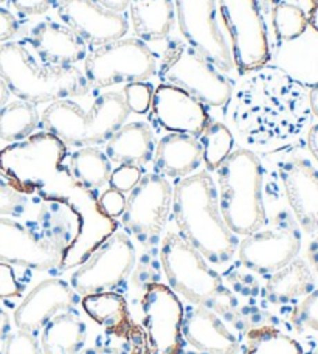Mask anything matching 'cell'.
<instances>
[{
    "mask_svg": "<svg viewBox=\"0 0 318 354\" xmlns=\"http://www.w3.org/2000/svg\"><path fill=\"white\" fill-rule=\"evenodd\" d=\"M244 75L230 103L233 123L247 140L259 145L283 140L306 126L310 109L300 81L273 66Z\"/></svg>",
    "mask_w": 318,
    "mask_h": 354,
    "instance_id": "1",
    "label": "cell"
},
{
    "mask_svg": "<svg viewBox=\"0 0 318 354\" xmlns=\"http://www.w3.org/2000/svg\"><path fill=\"white\" fill-rule=\"evenodd\" d=\"M177 229L207 261L224 266L238 252V236L222 218L218 188L207 169L183 177L173 187Z\"/></svg>",
    "mask_w": 318,
    "mask_h": 354,
    "instance_id": "2",
    "label": "cell"
},
{
    "mask_svg": "<svg viewBox=\"0 0 318 354\" xmlns=\"http://www.w3.org/2000/svg\"><path fill=\"white\" fill-rule=\"evenodd\" d=\"M0 78L15 97L35 106L84 97L91 91L80 68L42 64L22 42L0 44Z\"/></svg>",
    "mask_w": 318,
    "mask_h": 354,
    "instance_id": "3",
    "label": "cell"
},
{
    "mask_svg": "<svg viewBox=\"0 0 318 354\" xmlns=\"http://www.w3.org/2000/svg\"><path fill=\"white\" fill-rule=\"evenodd\" d=\"M160 263L169 288L191 305L205 306L218 315L234 313L238 303L219 272L209 268L200 252L179 232L167 233L162 241Z\"/></svg>",
    "mask_w": 318,
    "mask_h": 354,
    "instance_id": "4",
    "label": "cell"
},
{
    "mask_svg": "<svg viewBox=\"0 0 318 354\" xmlns=\"http://www.w3.org/2000/svg\"><path fill=\"white\" fill-rule=\"evenodd\" d=\"M218 171V198L222 218L236 236L252 235L264 227V171L259 157L250 149H234Z\"/></svg>",
    "mask_w": 318,
    "mask_h": 354,
    "instance_id": "5",
    "label": "cell"
},
{
    "mask_svg": "<svg viewBox=\"0 0 318 354\" xmlns=\"http://www.w3.org/2000/svg\"><path fill=\"white\" fill-rule=\"evenodd\" d=\"M129 113L122 93L106 92L95 98L87 112L70 98L55 101L42 112L41 123L44 131L59 137L67 147L84 148L106 143Z\"/></svg>",
    "mask_w": 318,
    "mask_h": 354,
    "instance_id": "6",
    "label": "cell"
},
{
    "mask_svg": "<svg viewBox=\"0 0 318 354\" xmlns=\"http://www.w3.org/2000/svg\"><path fill=\"white\" fill-rule=\"evenodd\" d=\"M67 145L48 131L31 134L0 151V174L24 194H46L67 171Z\"/></svg>",
    "mask_w": 318,
    "mask_h": 354,
    "instance_id": "7",
    "label": "cell"
},
{
    "mask_svg": "<svg viewBox=\"0 0 318 354\" xmlns=\"http://www.w3.org/2000/svg\"><path fill=\"white\" fill-rule=\"evenodd\" d=\"M162 84L180 88L205 107L230 103L233 87L207 56L188 42L176 41L168 47L158 68Z\"/></svg>",
    "mask_w": 318,
    "mask_h": 354,
    "instance_id": "8",
    "label": "cell"
},
{
    "mask_svg": "<svg viewBox=\"0 0 318 354\" xmlns=\"http://www.w3.org/2000/svg\"><path fill=\"white\" fill-rule=\"evenodd\" d=\"M157 68L156 53L137 37H122L93 47L84 59V77L93 88L149 81Z\"/></svg>",
    "mask_w": 318,
    "mask_h": 354,
    "instance_id": "9",
    "label": "cell"
},
{
    "mask_svg": "<svg viewBox=\"0 0 318 354\" xmlns=\"http://www.w3.org/2000/svg\"><path fill=\"white\" fill-rule=\"evenodd\" d=\"M301 249V229L289 212H279L270 223L244 236L238 245L241 264L254 274L270 275L294 261Z\"/></svg>",
    "mask_w": 318,
    "mask_h": 354,
    "instance_id": "10",
    "label": "cell"
},
{
    "mask_svg": "<svg viewBox=\"0 0 318 354\" xmlns=\"http://www.w3.org/2000/svg\"><path fill=\"white\" fill-rule=\"evenodd\" d=\"M232 39L233 64L239 73L252 72L270 59L269 35L259 0H214Z\"/></svg>",
    "mask_w": 318,
    "mask_h": 354,
    "instance_id": "11",
    "label": "cell"
},
{
    "mask_svg": "<svg viewBox=\"0 0 318 354\" xmlns=\"http://www.w3.org/2000/svg\"><path fill=\"white\" fill-rule=\"evenodd\" d=\"M137 255L131 236L124 230H113L88 260L70 277V286L81 295L111 292L126 281L135 266Z\"/></svg>",
    "mask_w": 318,
    "mask_h": 354,
    "instance_id": "12",
    "label": "cell"
},
{
    "mask_svg": "<svg viewBox=\"0 0 318 354\" xmlns=\"http://www.w3.org/2000/svg\"><path fill=\"white\" fill-rule=\"evenodd\" d=\"M173 208V187L157 173L143 174L126 199L122 225L129 236L143 245L156 244Z\"/></svg>",
    "mask_w": 318,
    "mask_h": 354,
    "instance_id": "13",
    "label": "cell"
},
{
    "mask_svg": "<svg viewBox=\"0 0 318 354\" xmlns=\"http://www.w3.org/2000/svg\"><path fill=\"white\" fill-rule=\"evenodd\" d=\"M177 24L185 42L222 72L233 68L232 48L221 28L214 0H174Z\"/></svg>",
    "mask_w": 318,
    "mask_h": 354,
    "instance_id": "14",
    "label": "cell"
},
{
    "mask_svg": "<svg viewBox=\"0 0 318 354\" xmlns=\"http://www.w3.org/2000/svg\"><path fill=\"white\" fill-rule=\"evenodd\" d=\"M143 324L149 354H182L183 309L173 289L162 283H149L142 300Z\"/></svg>",
    "mask_w": 318,
    "mask_h": 354,
    "instance_id": "15",
    "label": "cell"
},
{
    "mask_svg": "<svg viewBox=\"0 0 318 354\" xmlns=\"http://www.w3.org/2000/svg\"><path fill=\"white\" fill-rule=\"evenodd\" d=\"M67 255L37 227L0 216V261L11 266L47 272L64 268Z\"/></svg>",
    "mask_w": 318,
    "mask_h": 354,
    "instance_id": "16",
    "label": "cell"
},
{
    "mask_svg": "<svg viewBox=\"0 0 318 354\" xmlns=\"http://www.w3.org/2000/svg\"><path fill=\"white\" fill-rule=\"evenodd\" d=\"M56 11L61 22L72 28L87 47L122 39L129 30L123 12L112 11L93 0H58Z\"/></svg>",
    "mask_w": 318,
    "mask_h": 354,
    "instance_id": "17",
    "label": "cell"
},
{
    "mask_svg": "<svg viewBox=\"0 0 318 354\" xmlns=\"http://www.w3.org/2000/svg\"><path fill=\"white\" fill-rule=\"evenodd\" d=\"M292 216L308 235L318 233V169L306 157L292 156L278 167Z\"/></svg>",
    "mask_w": 318,
    "mask_h": 354,
    "instance_id": "18",
    "label": "cell"
},
{
    "mask_svg": "<svg viewBox=\"0 0 318 354\" xmlns=\"http://www.w3.org/2000/svg\"><path fill=\"white\" fill-rule=\"evenodd\" d=\"M80 294L61 278H47L37 283L25 295L15 311V324L19 330L39 333L55 315L75 311Z\"/></svg>",
    "mask_w": 318,
    "mask_h": 354,
    "instance_id": "19",
    "label": "cell"
},
{
    "mask_svg": "<svg viewBox=\"0 0 318 354\" xmlns=\"http://www.w3.org/2000/svg\"><path fill=\"white\" fill-rule=\"evenodd\" d=\"M151 109L156 122L168 132L199 137L212 122L200 101L168 84L154 88Z\"/></svg>",
    "mask_w": 318,
    "mask_h": 354,
    "instance_id": "20",
    "label": "cell"
},
{
    "mask_svg": "<svg viewBox=\"0 0 318 354\" xmlns=\"http://www.w3.org/2000/svg\"><path fill=\"white\" fill-rule=\"evenodd\" d=\"M27 41L42 64L48 66L75 67L88 53L87 44L66 24L56 21L37 22Z\"/></svg>",
    "mask_w": 318,
    "mask_h": 354,
    "instance_id": "21",
    "label": "cell"
},
{
    "mask_svg": "<svg viewBox=\"0 0 318 354\" xmlns=\"http://www.w3.org/2000/svg\"><path fill=\"white\" fill-rule=\"evenodd\" d=\"M182 336L196 351L209 354H238L239 340L228 330L218 314L205 306L191 305L185 309Z\"/></svg>",
    "mask_w": 318,
    "mask_h": 354,
    "instance_id": "22",
    "label": "cell"
},
{
    "mask_svg": "<svg viewBox=\"0 0 318 354\" xmlns=\"http://www.w3.org/2000/svg\"><path fill=\"white\" fill-rule=\"evenodd\" d=\"M156 173L167 179H183L191 176L202 163V147L197 137L169 132L156 145Z\"/></svg>",
    "mask_w": 318,
    "mask_h": 354,
    "instance_id": "23",
    "label": "cell"
},
{
    "mask_svg": "<svg viewBox=\"0 0 318 354\" xmlns=\"http://www.w3.org/2000/svg\"><path fill=\"white\" fill-rule=\"evenodd\" d=\"M87 326L75 311H66L48 322L41 331L42 354H126L113 348L86 350Z\"/></svg>",
    "mask_w": 318,
    "mask_h": 354,
    "instance_id": "24",
    "label": "cell"
},
{
    "mask_svg": "<svg viewBox=\"0 0 318 354\" xmlns=\"http://www.w3.org/2000/svg\"><path fill=\"white\" fill-rule=\"evenodd\" d=\"M106 156L117 165H135L143 168L156 153V138L151 126L144 122L123 124L106 142Z\"/></svg>",
    "mask_w": 318,
    "mask_h": 354,
    "instance_id": "25",
    "label": "cell"
},
{
    "mask_svg": "<svg viewBox=\"0 0 318 354\" xmlns=\"http://www.w3.org/2000/svg\"><path fill=\"white\" fill-rule=\"evenodd\" d=\"M127 8L133 33L146 44L167 39L177 22L174 0H129Z\"/></svg>",
    "mask_w": 318,
    "mask_h": 354,
    "instance_id": "26",
    "label": "cell"
},
{
    "mask_svg": "<svg viewBox=\"0 0 318 354\" xmlns=\"http://www.w3.org/2000/svg\"><path fill=\"white\" fill-rule=\"evenodd\" d=\"M315 289V277L308 261L295 258L283 269L269 275L264 286L265 299L273 305H288L309 295Z\"/></svg>",
    "mask_w": 318,
    "mask_h": 354,
    "instance_id": "27",
    "label": "cell"
},
{
    "mask_svg": "<svg viewBox=\"0 0 318 354\" xmlns=\"http://www.w3.org/2000/svg\"><path fill=\"white\" fill-rule=\"evenodd\" d=\"M66 168L76 185L97 194L101 188L109 183L112 174V162L106 153L97 147H84L73 151L67 157Z\"/></svg>",
    "mask_w": 318,
    "mask_h": 354,
    "instance_id": "28",
    "label": "cell"
},
{
    "mask_svg": "<svg viewBox=\"0 0 318 354\" xmlns=\"http://www.w3.org/2000/svg\"><path fill=\"white\" fill-rule=\"evenodd\" d=\"M81 305L93 322L104 328L107 333L120 337H129L132 322L127 311V303L122 294L98 292L82 295Z\"/></svg>",
    "mask_w": 318,
    "mask_h": 354,
    "instance_id": "29",
    "label": "cell"
},
{
    "mask_svg": "<svg viewBox=\"0 0 318 354\" xmlns=\"http://www.w3.org/2000/svg\"><path fill=\"white\" fill-rule=\"evenodd\" d=\"M41 123V115L35 104L27 101H11L0 111V138L15 143L35 132Z\"/></svg>",
    "mask_w": 318,
    "mask_h": 354,
    "instance_id": "30",
    "label": "cell"
},
{
    "mask_svg": "<svg viewBox=\"0 0 318 354\" xmlns=\"http://www.w3.org/2000/svg\"><path fill=\"white\" fill-rule=\"evenodd\" d=\"M245 354H304L300 342L273 326L253 328L247 333Z\"/></svg>",
    "mask_w": 318,
    "mask_h": 354,
    "instance_id": "31",
    "label": "cell"
},
{
    "mask_svg": "<svg viewBox=\"0 0 318 354\" xmlns=\"http://www.w3.org/2000/svg\"><path fill=\"white\" fill-rule=\"evenodd\" d=\"M202 147V160L205 163L207 171H216L234 147V137L232 131L224 123L209 122L205 131L199 136Z\"/></svg>",
    "mask_w": 318,
    "mask_h": 354,
    "instance_id": "32",
    "label": "cell"
},
{
    "mask_svg": "<svg viewBox=\"0 0 318 354\" xmlns=\"http://www.w3.org/2000/svg\"><path fill=\"white\" fill-rule=\"evenodd\" d=\"M272 25L279 39L294 41L308 28V12L295 3L278 0L272 5Z\"/></svg>",
    "mask_w": 318,
    "mask_h": 354,
    "instance_id": "33",
    "label": "cell"
},
{
    "mask_svg": "<svg viewBox=\"0 0 318 354\" xmlns=\"http://www.w3.org/2000/svg\"><path fill=\"white\" fill-rule=\"evenodd\" d=\"M290 325L298 336L308 340V354H318V289H314L294 308Z\"/></svg>",
    "mask_w": 318,
    "mask_h": 354,
    "instance_id": "34",
    "label": "cell"
},
{
    "mask_svg": "<svg viewBox=\"0 0 318 354\" xmlns=\"http://www.w3.org/2000/svg\"><path fill=\"white\" fill-rule=\"evenodd\" d=\"M33 196L24 194L0 176V216L21 218L30 212Z\"/></svg>",
    "mask_w": 318,
    "mask_h": 354,
    "instance_id": "35",
    "label": "cell"
},
{
    "mask_svg": "<svg viewBox=\"0 0 318 354\" xmlns=\"http://www.w3.org/2000/svg\"><path fill=\"white\" fill-rule=\"evenodd\" d=\"M122 95L129 112L143 115V113L149 112L151 109L154 87H152L149 81H137V83L126 84Z\"/></svg>",
    "mask_w": 318,
    "mask_h": 354,
    "instance_id": "36",
    "label": "cell"
},
{
    "mask_svg": "<svg viewBox=\"0 0 318 354\" xmlns=\"http://www.w3.org/2000/svg\"><path fill=\"white\" fill-rule=\"evenodd\" d=\"M0 354H42V348L41 342L36 339V334L16 330L6 334Z\"/></svg>",
    "mask_w": 318,
    "mask_h": 354,
    "instance_id": "37",
    "label": "cell"
},
{
    "mask_svg": "<svg viewBox=\"0 0 318 354\" xmlns=\"http://www.w3.org/2000/svg\"><path fill=\"white\" fill-rule=\"evenodd\" d=\"M143 177V169L135 165H118V168L112 169L109 187L115 188L122 193H131L137 183Z\"/></svg>",
    "mask_w": 318,
    "mask_h": 354,
    "instance_id": "38",
    "label": "cell"
},
{
    "mask_svg": "<svg viewBox=\"0 0 318 354\" xmlns=\"http://www.w3.org/2000/svg\"><path fill=\"white\" fill-rule=\"evenodd\" d=\"M126 196L115 188H107L97 199V207L103 216L109 219L122 218L126 208Z\"/></svg>",
    "mask_w": 318,
    "mask_h": 354,
    "instance_id": "39",
    "label": "cell"
},
{
    "mask_svg": "<svg viewBox=\"0 0 318 354\" xmlns=\"http://www.w3.org/2000/svg\"><path fill=\"white\" fill-rule=\"evenodd\" d=\"M24 292V284L17 280L15 268L0 261V299H17Z\"/></svg>",
    "mask_w": 318,
    "mask_h": 354,
    "instance_id": "40",
    "label": "cell"
},
{
    "mask_svg": "<svg viewBox=\"0 0 318 354\" xmlns=\"http://www.w3.org/2000/svg\"><path fill=\"white\" fill-rule=\"evenodd\" d=\"M11 3L21 15L41 16L52 8L55 0H11Z\"/></svg>",
    "mask_w": 318,
    "mask_h": 354,
    "instance_id": "41",
    "label": "cell"
},
{
    "mask_svg": "<svg viewBox=\"0 0 318 354\" xmlns=\"http://www.w3.org/2000/svg\"><path fill=\"white\" fill-rule=\"evenodd\" d=\"M19 31V22L11 11L0 6V44L10 42Z\"/></svg>",
    "mask_w": 318,
    "mask_h": 354,
    "instance_id": "42",
    "label": "cell"
},
{
    "mask_svg": "<svg viewBox=\"0 0 318 354\" xmlns=\"http://www.w3.org/2000/svg\"><path fill=\"white\" fill-rule=\"evenodd\" d=\"M308 147H309L310 154H312L315 157V160L318 162V124H314L312 128L309 129Z\"/></svg>",
    "mask_w": 318,
    "mask_h": 354,
    "instance_id": "43",
    "label": "cell"
},
{
    "mask_svg": "<svg viewBox=\"0 0 318 354\" xmlns=\"http://www.w3.org/2000/svg\"><path fill=\"white\" fill-rule=\"evenodd\" d=\"M93 2H97L106 6V8L117 12H123L127 8V5H129V0H93Z\"/></svg>",
    "mask_w": 318,
    "mask_h": 354,
    "instance_id": "44",
    "label": "cell"
},
{
    "mask_svg": "<svg viewBox=\"0 0 318 354\" xmlns=\"http://www.w3.org/2000/svg\"><path fill=\"white\" fill-rule=\"evenodd\" d=\"M308 101H309L310 113H314L315 117H318V83H315L312 87L309 88Z\"/></svg>",
    "mask_w": 318,
    "mask_h": 354,
    "instance_id": "45",
    "label": "cell"
},
{
    "mask_svg": "<svg viewBox=\"0 0 318 354\" xmlns=\"http://www.w3.org/2000/svg\"><path fill=\"white\" fill-rule=\"evenodd\" d=\"M11 331V322L10 315L6 314L2 308H0V340L6 337V334Z\"/></svg>",
    "mask_w": 318,
    "mask_h": 354,
    "instance_id": "46",
    "label": "cell"
},
{
    "mask_svg": "<svg viewBox=\"0 0 318 354\" xmlns=\"http://www.w3.org/2000/svg\"><path fill=\"white\" fill-rule=\"evenodd\" d=\"M308 22L318 33V0H315L308 11Z\"/></svg>",
    "mask_w": 318,
    "mask_h": 354,
    "instance_id": "47",
    "label": "cell"
},
{
    "mask_svg": "<svg viewBox=\"0 0 318 354\" xmlns=\"http://www.w3.org/2000/svg\"><path fill=\"white\" fill-rule=\"evenodd\" d=\"M10 95H11V92H10V88H8V86L5 84V81L0 78V111L3 109V107L8 104V101H10Z\"/></svg>",
    "mask_w": 318,
    "mask_h": 354,
    "instance_id": "48",
    "label": "cell"
},
{
    "mask_svg": "<svg viewBox=\"0 0 318 354\" xmlns=\"http://www.w3.org/2000/svg\"><path fill=\"white\" fill-rule=\"evenodd\" d=\"M309 260L312 263L314 268L318 270V233L315 235V239L310 244V249H309Z\"/></svg>",
    "mask_w": 318,
    "mask_h": 354,
    "instance_id": "49",
    "label": "cell"
},
{
    "mask_svg": "<svg viewBox=\"0 0 318 354\" xmlns=\"http://www.w3.org/2000/svg\"><path fill=\"white\" fill-rule=\"evenodd\" d=\"M314 2H315V0H294V3L298 5V6H301L304 11H306V8L309 11V8H310V6H312Z\"/></svg>",
    "mask_w": 318,
    "mask_h": 354,
    "instance_id": "50",
    "label": "cell"
},
{
    "mask_svg": "<svg viewBox=\"0 0 318 354\" xmlns=\"http://www.w3.org/2000/svg\"><path fill=\"white\" fill-rule=\"evenodd\" d=\"M182 354H209V353H202V351H188V353H182Z\"/></svg>",
    "mask_w": 318,
    "mask_h": 354,
    "instance_id": "51",
    "label": "cell"
},
{
    "mask_svg": "<svg viewBox=\"0 0 318 354\" xmlns=\"http://www.w3.org/2000/svg\"><path fill=\"white\" fill-rule=\"evenodd\" d=\"M263 2H265L267 5H273L275 2H278V0H263Z\"/></svg>",
    "mask_w": 318,
    "mask_h": 354,
    "instance_id": "52",
    "label": "cell"
},
{
    "mask_svg": "<svg viewBox=\"0 0 318 354\" xmlns=\"http://www.w3.org/2000/svg\"><path fill=\"white\" fill-rule=\"evenodd\" d=\"M3 2H6V0H0V3H3Z\"/></svg>",
    "mask_w": 318,
    "mask_h": 354,
    "instance_id": "53",
    "label": "cell"
}]
</instances>
